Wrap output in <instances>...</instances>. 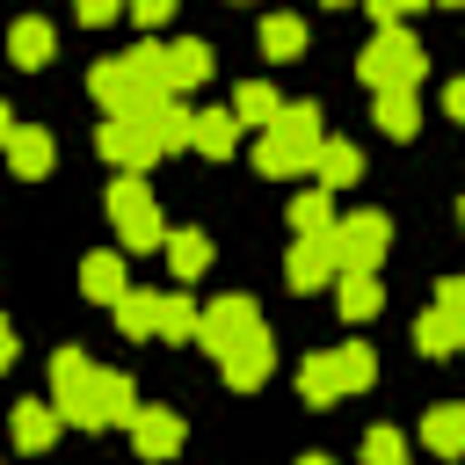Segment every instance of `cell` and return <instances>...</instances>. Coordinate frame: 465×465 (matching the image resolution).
Returning <instances> with one entry per match:
<instances>
[{"label": "cell", "mask_w": 465, "mask_h": 465, "mask_svg": "<svg viewBox=\"0 0 465 465\" xmlns=\"http://www.w3.org/2000/svg\"><path fill=\"white\" fill-rule=\"evenodd\" d=\"M218 371H225V385H232V392H254V385H269V371H276V341H269V327H262L254 341H240L232 356H218Z\"/></svg>", "instance_id": "8fae6325"}, {"label": "cell", "mask_w": 465, "mask_h": 465, "mask_svg": "<svg viewBox=\"0 0 465 465\" xmlns=\"http://www.w3.org/2000/svg\"><path fill=\"white\" fill-rule=\"evenodd\" d=\"M363 465H407V436H400V429H385V421H378V429H371V436H363Z\"/></svg>", "instance_id": "1f68e13d"}, {"label": "cell", "mask_w": 465, "mask_h": 465, "mask_svg": "<svg viewBox=\"0 0 465 465\" xmlns=\"http://www.w3.org/2000/svg\"><path fill=\"white\" fill-rule=\"evenodd\" d=\"M94 145H102V160H109L116 174H145V167L160 160V145H153V124H145V116H102Z\"/></svg>", "instance_id": "ba28073f"}, {"label": "cell", "mask_w": 465, "mask_h": 465, "mask_svg": "<svg viewBox=\"0 0 465 465\" xmlns=\"http://www.w3.org/2000/svg\"><path fill=\"white\" fill-rule=\"evenodd\" d=\"M378 305H385L378 276H341V312H349V320H371Z\"/></svg>", "instance_id": "f546056e"}, {"label": "cell", "mask_w": 465, "mask_h": 465, "mask_svg": "<svg viewBox=\"0 0 465 465\" xmlns=\"http://www.w3.org/2000/svg\"><path fill=\"white\" fill-rule=\"evenodd\" d=\"M124 429H131V450H138L145 465H160V458H174V450H182V436H189L174 407H138V414H131Z\"/></svg>", "instance_id": "9c48e42d"}, {"label": "cell", "mask_w": 465, "mask_h": 465, "mask_svg": "<svg viewBox=\"0 0 465 465\" xmlns=\"http://www.w3.org/2000/svg\"><path fill=\"white\" fill-rule=\"evenodd\" d=\"M436 305H443V312H465V283L443 276V283H436Z\"/></svg>", "instance_id": "d590c367"}, {"label": "cell", "mask_w": 465, "mask_h": 465, "mask_svg": "<svg viewBox=\"0 0 465 465\" xmlns=\"http://www.w3.org/2000/svg\"><path fill=\"white\" fill-rule=\"evenodd\" d=\"M262 334V305L254 298H240V291H225L218 305H203L196 312V341L211 349V356H232L240 341H254Z\"/></svg>", "instance_id": "52a82bcc"}, {"label": "cell", "mask_w": 465, "mask_h": 465, "mask_svg": "<svg viewBox=\"0 0 465 465\" xmlns=\"http://www.w3.org/2000/svg\"><path fill=\"white\" fill-rule=\"evenodd\" d=\"M283 276H291V291H320V283H334L327 232H298V240H291V262H283Z\"/></svg>", "instance_id": "7c38bea8"}, {"label": "cell", "mask_w": 465, "mask_h": 465, "mask_svg": "<svg viewBox=\"0 0 465 465\" xmlns=\"http://www.w3.org/2000/svg\"><path fill=\"white\" fill-rule=\"evenodd\" d=\"M363 7H371V15H378V29H385V22H407V15H414V7H429V0H363Z\"/></svg>", "instance_id": "836d02e7"}, {"label": "cell", "mask_w": 465, "mask_h": 465, "mask_svg": "<svg viewBox=\"0 0 465 465\" xmlns=\"http://www.w3.org/2000/svg\"><path fill=\"white\" fill-rule=\"evenodd\" d=\"M421 443H429L436 458H458V450H465V407H458V400L429 407V421H421Z\"/></svg>", "instance_id": "ac0fdd59"}, {"label": "cell", "mask_w": 465, "mask_h": 465, "mask_svg": "<svg viewBox=\"0 0 465 465\" xmlns=\"http://www.w3.org/2000/svg\"><path fill=\"white\" fill-rule=\"evenodd\" d=\"M153 298H160V291H124V298H116V327H124V334H153Z\"/></svg>", "instance_id": "4dcf8cb0"}, {"label": "cell", "mask_w": 465, "mask_h": 465, "mask_svg": "<svg viewBox=\"0 0 465 465\" xmlns=\"http://www.w3.org/2000/svg\"><path fill=\"white\" fill-rule=\"evenodd\" d=\"M414 124H421V102H414V87H385V94H378V131H392V138H414Z\"/></svg>", "instance_id": "d4e9b609"}, {"label": "cell", "mask_w": 465, "mask_h": 465, "mask_svg": "<svg viewBox=\"0 0 465 465\" xmlns=\"http://www.w3.org/2000/svg\"><path fill=\"white\" fill-rule=\"evenodd\" d=\"M203 80H211V44H203V36H182V44L160 51V87H167V94L203 87Z\"/></svg>", "instance_id": "30bf717a"}, {"label": "cell", "mask_w": 465, "mask_h": 465, "mask_svg": "<svg viewBox=\"0 0 465 465\" xmlns=\"http://www.w3.org/2000/svg\"><path fill=\"white\" fill-rule=\"evenodd\" d=\"M7 138H15V109L0 102V153H7Z\"/></svg>", "instance_id": "74e56055"}, {"label": "cell", "mask_w": 465, "mask_h": 465, "mask_svg": "<svg viewBox=\"0 0 465 465\" xmlns=\"http://www.w3.org/2000/svg\"><path fill=\"white\" fill-rule=\"evenodd\" d=\"M7 363H15V327L0 320V371H7Z\"/></svg>", "instance_id": "8d00e7d4"}, {"label": "cell", "mask_w": 465, "mask_h": 465, "mask_svg": "<svg viewBox=\"0 0 465 465\" xmlns=\"http://www.w3.org/2000/svg\"><path fill=\"white\" fill-rule=\"evenodd\" d=\"M327 363H334V392H363V385H378V356H371L363 341L327 349Z\"/></svg>", "instance_id": "44dd1931"}, {"label": "cell", "mask_w": 465, "mask_h": 465, "mask_svg": "<svg viewBox=\"0 0 465 465\" xmlns=\"http://www.w3.org/2000/svg\"><path fill=\"white\" fill-rule=\"evenodd\" d=\"M189 145H196V153H211V160H225V153L240 145L232 109H189Z\"/></svg>", "instance_id": "2e32d148"}, {"label": "cell", "mask_w": 465, "mask_h": 465, "mask_svg": "<svg viewBox=\"0 0 465 465\" xmlns=\"http://www.w3.org/2000/svg\"><path fill=\"white\" fill-rule=\"evenodd\" d=\"M7 58H15V65H29V73H36V65H44V58H51V22H44V15H22V22H15V29H7Z\"/></svg>", "instance_id": "d6986e66"}, {"label": "cell", "mask_w": 465, "mask_h": 465, "mask_svg": "<svg viewBox=\"0 0 465 465\" xmlns=\"http://www.w3.org/2000/svg\"><path fill=\"white\" fill-rule=\"evenodd\" d=\"M298 465H334V458H298Z\"/></svg>", "instance_id": "f35d334b"}, {"label": "cell", "mask_w": 465, "mask_h": 465, "mask_svg": "<svg viewBox=\"0 0 465 465\" xmlns=\"http://www.w3.org/2000/svg\"><path fill=\"white\" fill-rule=\"evenodd\" d=\"M116 7H124V0H80V22L102 29V22H116Z\"/></svg>", "instance_id": "e575fe53"}, {"label": "cell", "mask_w": 465, "mask_h": 465, "mask_svg": "<svg viewBox=\"0 0 465 465\" xmlns=\"http://www.w3.org/2000/svg\"><path fill=\"white\" fill-rule=\"evenodd\" d=\"M305 51V22L298 15H269L262 22V58H298Z\"/></svg>", "instance_id": "484cf974"}, {"label": "cell", "mask_w": 465, "mask_h": 465, "mask_svg": "<svg viewBox=\"0 0 465 465\" xmlns=\"http://www.w3.org/2000/svg\"><path fill=\"white\" fill-rule=\"evenodd\" d=\"M131 7V22H145V29H160L167 15H174V0H124Z\"/></svg>", "instance_id": "d6a6232c"}, {"label": "cell", "mask_w": 465, "mask_h": 465, "mask_svg": "<svg viewBox=\"0 0 465 465\" xmlns=\"http://www.w3.org/2000/svg\"><path fill=\"white\" fill-rule=\"evenodd\" d=\"M145 124H153V145H160V153H174V145H189V109H182L174 94H167L160 109H145Z\"/></svg>", "instance_id": "4316f807"}, {"label": "cell", "mask_w": 465, "mask_h": 465, "mask_svg": "<svg viewBox=\"0 0 465 465\" xmlns=\"http://www.w3.org/2000/svg\"><path fill=\"white\" fill-rule=\"evenodd\" d=\"M305 174H320V189L334 196V189L363 182V153H356L349 138H320V153H312V167H305Z\"/></svg>", "instance_id": "4fadbf2b"}, {"label": "cell", "mask_w": 465, "mask_h": 465, "mask_svg": "<svg viewBox=\"0 0 465 465\" xmlns=\"http://www.w3.org/2000/svg\"><path fill=\"white\" fill-rule=\"evenodd\" d=\"M414 349H421V356H458V349H465V312L429 305V312L414 320Z\"/></svg>", "instance_id": "9a60e30c"}, {"label": "cell", "mask_w": 465, "mask_h": 465, "mask_svg": "<svg viewBox=\"0 0 465 465\" xmlns=\"http://www.w3.org/2000/svg\"><path fill=\"white\" fill-rule=\"evenodd\" d=\"M334 225V196L327 189H298L291 196V232H327Z\"/></svg>", "instance_id": "83f0119b"}, {"label": "cell", "mask_w": 465, "mask_h": 465, "mask_svg": "<svg viewBox=\"0 0 465 465\" xmlns=\"http://www.w3.org/2000/svg\"><path fill=\"white\" fill-rule=\"evenodd\" d=\"M58 436V407L51 400H22L15 407V450H44Z\"/></svg>", "instance_id": "7402d4cb"}, {"label": "cell", "mask_w": 465, "mask_h": 465, "mask_svg": "<svg viewBox=\"0 0 465 465\" xmlns=\"http://www.w3.org/2000/svg\"><path fill=\"white\" fill-rule=\"evenodd\" d=\"M153 334H167V341H196V305H189L182 291H160V298H153Z\"/></svg>", "instance_id": "cb8c5ba5"}, {"label": "cell", "mask_w": 465, "mask_h": 465, "mask_svg": "<svg viewBox=\"0 0 465 465\" xmlns=\"http://www.w3.org/2000/svg\"><path fill=\"white\" fill-rule=\"evenodd\" d=\"M7 167H15L22 182H36V174L51 167V131H36V124H15V138H7Z\"/></svg>", "instance_id": "e0dca14e"}, {"label": "cell", "mask_w": 465, "mask_h": 465, "mask_svg": "<svg viewBox=\"0 0 465 465\" xmlns=\"http://www.w3.org/2000/svg\"><path fill=\"white\" fill-rule=\"evenodd\" d=\"M327 7H349V0H327Z\"/></svg>", "instance_id": "60d3db41"}, {"label": "cell", "mask_w": 465, "mask_h": 465, "mask_svg": "<svg viewBox=\"0 0 465 465\" xmlns=\"http://www.w3.org/2000/svg\"><path fill=\"white\" fill-rule=\"evenodd\" d=\"M225 109H232V124H240V131H247V124H269V116H276V109H283V102H276V87H269V80H240V87H232V102H225Z\"/></svg>", "instance_id": "603a6c76"}, {"label": "cell", "mask_w": 465, "mask_h": 465, "mask_svg": "<svg viewBox=\"0 0 465 465\" xmlns=\"http://www.w3.org/2000/svg\"><path fill=\"white\" fill-rule=\"evenodd\" d=\"M356 73H363V80H371L378 94H385V87H414V80L429 73V51L414 44V29H407V22H385V29H378V36L363 44Z\"/></svg>", "instance_id": "277c9868"}, {"label": "cell", "mask_w": 465, "mask_h": 465, "mask_svg": "<svg viewBox=\"0 0 465 465\" xmlns=\"http://www.w3.org/2000/svg\"><path fill=\"white\" fill-rule=\"evenodd\" d=\"M80 291H87L94 305H116V298L131 291V276H124V254H116V247H94V254L80 262Z\"/></svg>", "instance_id": "5bb4252c"}, {"label": "cell", "mask_w": 465, "mask_h": 465, "mask_svg": "<svg viewBox=\"0 0 465 465\" xmlns=\"http://www.w3.org/2000/svg\"><path fill=\"white\" fill-rule=\"evenodd\" d=\"M385 247H392V225H385V211H356V218L327 225V254H334V276H378Z\"/></svg>", "instance_id": "8992f818"}, {"label": "cell", "mask_w": 465, "mask_h": 465, "mask_svg": "<svg viewBox=\"0 0 465 465\" xmlns=\"http://www.w3.org/2000/svg\"><path fill=\"white\" fill-rule=\"evenodd\" d=\"M51 407L73 429H109V421H131L138 414V385L124 371H94L80 349H58L51 356Z\"/></svg>", "instance_id": "6da1fadb"}, {"label": "cell", "mask_w": 465, "mask_h": 465, "mask_svg": "<svg viewBox=\"0 0 465 465\" xmlns=\"http://www.w3.org/2000/svg\"><path fill=\"white\" fill-rule=\"evenodd\" d=\"M87 87H94V102H102L109 116H145V109H160V102H167V87H160V44H138V51H124V58H102V65L87 73Z\"/></svg>", "instance_id": "7a4b0ae2"}, {"label": "cell", "mask_w": 465, "mask_h": 465, "mask_svg": "<svg viewBox=\"0 0 465 465\" xmlns=\"http://www.w3.org/2000/svg\"><path fill=\"white\" fill-rule=\"evenodd\" d=\"M160 247H167V262H174L182 283H196V276L211 269V240H203L196 225H174V240H160Z\"/></svg>", "instance_id": "ffe728a7"}, {"label": "cell", "mask_w": 465, "mask_h": 465, "mask_svg": "<svg viewBox=\"0 0 465 465\" xmlns=\"http://www.w3.org/2000/svg\"><path fill=\"white\" fill-rule=\"evenodd\" d=\"M298 392H305V407H327V400H334V363H327V349L298 363Z\"/></svg>", "instance_id": "f1b7e54d"}, {"label": "cell", "mask_w": 465, "mask_h": 465, "mask_svg": "<svg viewBox=\"0 0 465 465\" xmlns=\"http://www.w3.org/2000/svg\"><path fill=\"white\" fill-rule=\"evenodd\" d=\"M109 225H116V247H124V254H145V247H160V240H167V225H160V203H153L145 174H116V182H109Z\"/></svg>", "instance_id": "5b68a950"}, {"label": "cell", "mask_w": 465, "mask_h": 465, "mask_svg": "<svg viewBox=\"0 0 465 465\" xmlns=\"http://www.w3.org/2000/svg\"><path fill=\"white\" fill-rule=\"evenodd\" d=\"M429 7H458V0H429Z\"/></svg>", "instance_id": "ab89813d"}, {"label": "cell", "mask_w": 465, "mask_h": 465, "mask_svg": "<svg viewBox=\"0 0 465 465\" xmlns=\"http://www.w3.org/2000/svg\"><path fill=\"white\" fill-rule=\"evenodd\" d=\"M320 109L312 102H291V109H276L269 124H262V145H254V167L262 174H305L312 167V153H320Z\"/></svg>", "instance_id": "3957f363"}]
</instances>
